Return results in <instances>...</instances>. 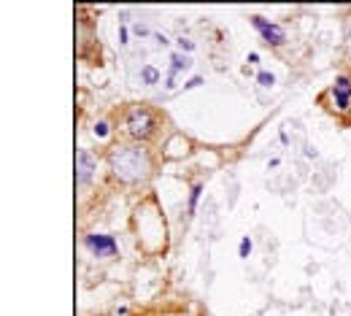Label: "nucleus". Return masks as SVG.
Segmentation results:
<instances>
[{
	"label": "nucleus",
	"mask_w": 351,
	"mask_h": 316,
	"mask_svg": "<svg viewBox=\"0 0 351 316\" xmlns=\"http://www.w3.org/2000/svg\"><path fill=\"white\" fill-rule=\"evenodd\" d=\"M187 65H189V60H187V57H181V54H176V57H173V70H170V78H168L170 84H168V86H173V82H176V73L181 70V68H187Z\"/></svg>",
	"instance_id": "nucleus-7"
},
{
	"label": "nucleus",
	"mask_w": 351,
	"mask_h": 316,
	"mask_svg": "<svg viewBox=\"0 0 351 316\" xmlns=\"http://www.w3.org/2000/svg\"><path fill=\"white\" fill-rule=\"evenodd\" d=\"M249 252H251V244H249V238H246V240H243V244H241V254H243V257H246Z\"/></svg>",
	"instance_id": "nucleus-11"
},
{
	"label": "nucleus",
	"mask_w": 351,
	"mask_h": 316,
	"mask_svg": "<svg viewBox=\"0 0 351 316\" xmlns=\"http://www.w3.org/2000/svg\"><path fill=\"white\" fill-rule=\"evenodd\" d=\"M254 28L262 32V38L268 44H276V46L284 44V30L278 28V24H270V22H265L262 16H254Z\"/></svg>",
	"instance_id": "nucleus-4"
},
{
	"label": "nucleus",
	"mask_w": 351,
	"mask_h": 316,
	"mask_svg": "<svg viewBox=\"0 0 351 316\" xmlns=\"http://www.w3.org/2000/svg\"><path fill=\"white\" fill-rule=\"evenodd\" d=\"M95 136H97V138H105V136H108V124H105V122H97V124H95Z\"/></svg>",
	"instance_id": "nucleus-9"
},
{
	"label": "nucleus",
	"mask_w": 351,
	"mask_h": 316,
	"mask_svg": "<svg viewBox=\"0 0 351 316\" xmlns=\"http://www.w3.org/2000/svg\"><path fill=\"white\" fill-rule=\"evenodd\" d=\"M111 170L122 181H138L149 173V157L141 149L124 146V149L111 152Z\"/></svg>",
	"instance_id": "nucleus-1"
},
{
	"label": "nucleus",
	"mask_w": 351,
	"mask_h": 316,
	"mask_svg": "<svg viewBox=\"0 0 351 316\" xmlns=\"http://www.w3.org/2000/svg\"><path fill=\"white\" fill-rule=\"evenodd\" d=\"M151 127H154V119H151V114L146 108H132L127 114V130L132 138H146Z\"/></svg>",
	"instance_id": "nucleus-2"
},
{
	"label": "nucleus",
	"mask_w": 351,
	"mask_h": 316,
	"mask_svg": "<svg viewBox=\"0 0 351 316\" xmlns=\"http://www.w3.org/2000/svg\"><path fill=\"white\" fill-rule=\"evenodd\" d=\"M197 194H200V186H195V192H192V208H195V203H197Z\"/></svg>",
	"instance_id": "nucleus-12"
},
{
	"label": "nucleus",
	"mask_w": 351,
	"mask_h": 316,
	"mask_svg": "<svg viewBox=\"0 0 351 316\" xmlns=\"http://www.w3.org/2000/svg\"><path fill=\"white\" fill-rule=\"evenodd\" d=\"M143 82H146V84H157V82H160V73L149 65V68H143Z\"/></svg>",
	"instance_id": "nucleus-8"
},
{
	"label": "nucleus",
	"mask_w": 351,
	"mask_h": 316,
	"mask_svg": "<svg viewBox=\"0 0 351 316\" xmlns=\"http://www.w3.org/2000/svg\"><path fill=\"white\" fill-rule=\"evenodd\" d=\"M87 248L92 254H97V257H111V254L116 252V244H114V238H108V235H89Z\"/></svg>",
	"instance_id": "nucleus-3"
},
{
	"label": "nucleus",
	"mask_w": 351,
	"mask_h": 316,
	"mask_svg": "<svg viewBox=\"0 0 351 316\" xmlns=\"http://www.w3.org/2000/svg\"><path fill=\"white\" fill-rule=\"evenodd\" d=\"M260 82L265 86H270V84H273V76H270V73H260Z\"/></svg>",
	"instance_id": "nucleus-10"
},
{
	"label": "nucleus",
	"mask_w": 351,
	"mask_h": 316,
	"mask_svg": "<svg viewBox=\"0 0 351 316\" xmlns=\"http://www.w3.org/2000/svg\"><path fill=\"white\" fill-rule=\"evenodd\" d=\"M76 170H78V181L81 184H87L89 176H92V170H95V160H92V154L89 152H78L76 154Z\"/></svg>",
	"instance_id": "nucleus-5"
},
{
	"label": "nucleus",
	"mask_w": 351,
	"mask_h": 316,
	"mask_svg": "<svg viewBox=\"0 0 351 316\" xmlns=\"http://www.w3.org/2000/svg\"><path fill=\"white\" fill-rule=\"evenodd\" d=\"M349 95H351L349 78H338V82H335V98H338V106H341V108H346V106H349Z\"/></svg>",
	"instance_id": "nucleus-6"
}]
</instances>
